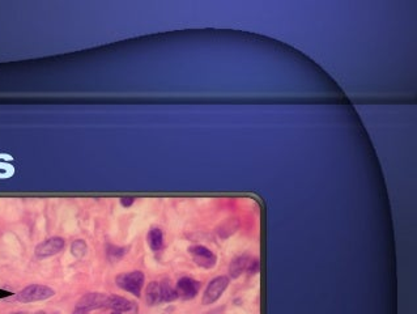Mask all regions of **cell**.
Masks as SVG:
<instances>
[{"mask_svg": "<svg viewBox=\"0 0 417 314\" xmlns=\"http://www.w3.org/2000/svg\"><path fill=\"white\" fill-rule=\"evenodd\" d=\"M116 282L119 288H122L128 293L134 294L136 297H139L144 287L145 276L141 271H131V272H124V274L118 275Z\"/></svg>", "mask_w": 417, "mask_h": 314, "instance_id": "obj_1", "label": "cell"}, {"mask_svg": "<svg viewBox=\"0 0 417 314\" xmlns=\"http://www.w3.org/2000/svg\"><path fill=\"white\" fill-rule=\"evenodd\" d=\"M54 294H55V290L50 287L42 286V284H32V286L25 287L24 290H20L16 294V300L24 302V304H28V302L47 300V298L52 297Z\"/></svg>", "mask_w": 417, "mask_h": 314, "instance_id": "obj_2", "label": "cell"}, {"mask_svg": "<svg viewBox=\"0 0 417 314\" xmlns=\"http://www.w3.org/2000/svg\"><path fill=\"white\" fill-rule=\"evenodd\" d=\"M106 302H108L106 294L99 293V292H91L80 298L79 302L76 304L75 313L87 314L91 310L106 308Z\"/></svg>", "mask_w": 417, "mask_h": 314, "instance_id": "obj_3", "label": "cell"}, {"mask_svg": "<svg viewBox=\"0 0 417 314\" xmlns=\"http://www.w3.org/2000/svg\"><path fill=\"white\" fill-rule=\"evenodd\" d=\"M228 286H229V278L228 276H217L213 280H211V283L207 286L206 290H204V294H203V304L204 305H209V304H213V302L217 301L223 296Z\"/></svg>", "mask_w": 417, "mask_h": 314, "instance_id": "obj_4", "label": "cell"}, {"mask_svg": "<svg viewBox=\"0 0 417 314\" xmlns=\"http://www.w3.org/2000/svg\"><path fill=\"white\" fill-rule=\"evenodd\" d=\"M188 253L194 259V262L199 267L206 268V270H211L217 263V257L215 253L203 245H194V246L188 247Z\"/></svg>", "mask_w": 417, "mask_h": 314, "instance_id": "obj_5", "label": "cell"}, {"mask_svg": "<svg viewBox=\"0 0 417 314\" xmlns=\"http://www.w3.org/2000/svg\"><path fill=\"white\" fill-rule=\"evenodd\" d=\"M63 247L64 240L62 237H50V239L45 240L44 242H41L40 245H37L36 257L41 259L52 257L63 250Z\"/></svg>", "mask_w": 417, "mask_h": 314, "instance_id": "obj_6", "label": "cell"}, {"mask_svg": "<svg viewBox=\"0 0 417 314\" xmlns=\"http://www.w3.org/2000/svg\"><path fill=\"white\" fill-rule=\"evenodd\" d=\"M175 290H177L178 297L183 300H192L198 296L199 290H200V283L195 279L185 276V278L179 279L175 286Z\"/></svg>", "mask_w": 417, "mask_h": 314, "instance_id": "obj_7", "label": "cell"}, {"mask_svg": "<svg viewBox=\"0 0 417 314\" xmlns=\"http://www.w3.org/2000/svg\"><path fill=\"white\" fill-rule=\"evenodd\" d=\"M251 258L249 255L243 254L235 257L233 261L231 262V266H229V272H231L232 278H238L241 275L247 271V267H249V263H250Z\"/></svg>", "mask_w": 417, "mask_h": 314, "instance_id": "obj_8", "label": "cell"}, {"mask_svg": "<svg viewBox=\"0 0 417 314\" xmlns=\"http://www.w3.org/2000/svg\"><path fill=\"white\" fill-rule=\"evenodd\" d=\"M106 308H110L114 312L122 313V312H130L134 308V304L130 300H127V298L122 297V296L112 294V296H108Z\"/></svg>", "mask_w": 417, "mask_h": 314, "instance_id": "obj_9", "label": "cell"}, {"mask_svg": "<svg viewBox=\"0 0 417 314\" xmlns=\"http://www.w3.org/2000/svg\"><path fill=\"white\" fill-rule=\"evenodd\" d=\"M148 245L153 251H160L163 247V233L160 228H152L147 236Z\"/></svg>", "mask_w": 417, "mask_h": 314, "instance_id": "obj_10", "label": "cell"}, {"mask_svg": "<svg viewBox=\"0 0 417 314\" xmlns=\"http://www.w3.org/2000/svg\"><path fill=\"white\" fill-rule=\"evenodd\" d=\"M145 300L149 305H157L160 302H162L160 282L149 283V286L147 287V292H145Z\"/></svg>", "mask_w": 417, "mask_h": 314, "instance_id": "obj_11", "label": "cell"}, {"mask_svg": "<svg viewBox=\"0 0 417 314\" xmlns=\"http://www.w3.org/2000/svg\"><path fill=\"white\" fill-rule=\"evenodd\" d=\"M160 286H161V298H162V302H170L178 298V293H177L175 287L171 286L167 280L160 283Z\"/></svg>", "mask_w": 417, "mask_h": 314, "instance_id": "obj_12", "label": "cell"}, {"mask_svg": "<svg viewBox=\"0 0 417 314\" xmlns=\"http://www.w3.org/2000/svg\"><path fill=\"white\" fill-rule=\"evenodd\" d=\"M71 251L75 257H84L87 253V243L84 242L83 240H76L75 242L72 243Z\"/></svg>", "mask_w": 417, "mask_h": 314, "instance_id": "obj_13", "label": "cell"}, {"mask_svg": "<svg viewBox=\"0 0 417 314\" xmlns=\"http://www.w3.org/2000/svg\"><path fill=\"white\" fill-rule=\"evenodd\" d=\"M126 253H127L126 249H123V247H116V246H110V249H109L108 251V254L110 255L113 259L122 258Z\"/></svg>", "mask_w": 417, "mask_h": 314, "instance_id": "obj_14", "label": "cell"}, {"mask_svg": "<svg viewBox=\"0 0 417 314\" xmlns=\"http://www.w3.org/2000/svg\"><path fill=\"white\" fill-rule=\"evenodd\" d=\"M259 270V262L258 259H253L251 258L250 263H249V267H247V271L249 274H256Z\"/></svg>", "mask_w": 417, "mask_h": 314, "instance_id": "obj_15", "label": "cell"}, {"mask_svg": "<svg viewBox=\"0 0 417 314\" xmlns=\"http://www.w3.org/2000/svg\"><path fill=\"white\" fill-rule=\"evenodd\" d=\"M135 202V199L134 198H122L120 199V204L123 207H130L132 206V203Z\"/></svg>", "mask_w": 417, "mask_h": 314, "instance_id": "obj_16", "label": "cell"}, {"mask_svg": "<svg viewBox=\"0 0 417 314\" xmlns=\"http://www.w3.org/2000/svg\"><path fill=\"white\" fill-rule=\"evenodd\" d=\"M36 314H48V313H46V312H38V313Z\"/></svg>", "mask_w": 417, "mask_h": 314, "instance_id": "obj_17", "label": "cell"}, {"mask_svg": "<svg viewBox=\"0 0 417 314\" xmlns=\"http://www.w3.org/2000/svg\"><path fill=\"white\" fill-rule=\"evenodd\" d=\"M110 314H120L119 312H113V313H110Z\"/></svg>", "mask_w": 417, "mask_h": 314, "instance_id": "obj_18", "label": "cell"}, {"mask_svg": "<svg viewBox=\"0 0 417 314\" xmlns=\"http://www.w3.org/2000/svg\"><path fill=\"white\" fill-rule=\"evenodd\" d=\"M73 314H81V313H73Z\"/></svg>", "mask_w": 417, "mask_h": 314, "instance_id": "obj_19", "label": "cell"}]
</instances>
